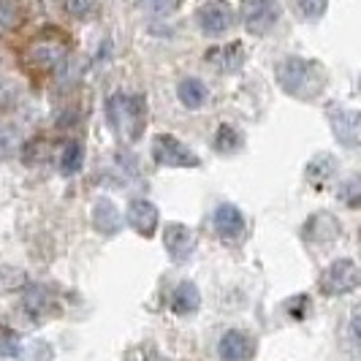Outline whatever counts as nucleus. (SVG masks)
Wrapping results in <instances>:
<instances>
[{
	"label": "nucleus",
	"mask_w": 361,
	"mask_h": 361,
	"mask_svg": "<svg viewBox=\"0 0 361 361\" xmlns=\"http://www.w3.org/2000/svg\"><path fill=\"white\" fill-rule=\"evenodd\" d=\"M277 82L280 87L293 95V98H302L310 101L315 98L318 92L324 90L326 73L318 63L305 60V57H286L280 66H277Z\"/></svg>",
	"instance_id": "1"
},
{
	"label": "nucleus",
	"mask_w": 361,
	"mask_h": 361,
	"mask_svg": "<svg viewBox=\"0 0 361 361\" xmlns=\"http://www.w3.org/2000/svg\"><path fill=\"white\" fill-rule=\"evenodd\" d=\"M106 117L120 136L133 142V139H139V133L145 128V98L142 95H130V92H114L106 101Z\"/></svg>",
	"instance_id": "2"
},
{
	"label": "nucleus",
	"mask_w": 361,
	"mask_h": 361,
	"mask_svg": "<svg viewBox=\"0 0 361 361\" xmlns=\"http://www.w3.org/2000/svg\"><path fill=\"white\" fill-rule=\"evenodd\" d=\"M152 158L169 169H196L201 163L199 155L171 133H158L152 139Z\"/></svg>",
	"instance_id": "3"
},
{
	"label": "nucleus",
	"mask_w": 361,
	"mask_h": 361,
	"mask_svg": "<svg viewBox=\"0 0 361 361\" xmlns=\"http://www.w3.org/2000/svg\"><path fill=\"white\" fill-rule=\"evenodd\" d=\"M283 17L280 0H242V22L253 36H267Z\"/></svg>",
	"instance_id": "4"
},
{
	"label": "nucleus",
	"mask_w": 361,
	"mask_h": 361,
	"mask_svg": "<svg viewBox=\"0 0 361 361\" xmlns=\"http://www.w3.org/2000/svg\"><path fill=\"white\" fill-rule=\"evenodd\" d=\"M361 283V269L356 261L350 258H340L334 261L331 267H326L324 274H321V290L329 293V296H340V293H348V290L359 288Z\"/></svg>",
	"instance_id": "5"
},
{
	"label": "nucleus",
	"mask_w": 361,
	"mask_h": 361,
	"mask_svg": "<svg viewBox=\"0 0 361 361\" xmlns=\"http://www.w3.org/2000/svg\"><path fill=\"white\" fill-rule=\"evenodd\" d=\"M196 22L207 36H226L234 25V8L226 3V0H207L196 11Z\"/></svg>",
	"instance_id": "6"
},
{
	"label": "nucleus",
	"mask_w": 361,
	"mask_h": 361,
	"mask_svg": "<svg viewBox=\"0 0 361 361\" xmlns=\"http://www.w3.org/2000/svg\"><path fill=\"white\" fill-rule=\"evenodd\" d=\"M329 123L334 128V136L340 139V145H345L348 149H356L359 147L361 117L356 109L331 106L329 109Z\"/></svg>",
	"instance_id": "7"
},
{
	"label": "nucleus",
	"mask_w": 361,
	"mask_h": 361,
	"mask_svg": "<svg viewBox=\"0 0 361 361\" xmlns=\"http://www.w3.org/2000/svg\"><path fill=\"white\" fill-rule=\"evenodd\" d=\"M163 247L174 261H188L196 250V234L185 223H169L163 228Z\"/></svg>",
	"instance_id": "8"
},
{
	"label": "nucleus",
	"mask_w": 361,
	"mask_h": 361,
	"mask_svg": "<svg viewBox=\"0 0 361 361\" xmlns=\"http://www.w3.org/2000/svg\"><path fill=\"white\" fill-rule=\"evenodd\" d=\"M217 353H220V361H253L255 340L250 334L239 331V329H231L220 337Z\"/></svg>",
	"instance_id": "9"
},
{
	"label": "nucleus",
	"mask_w": 361,
	"mask_h": 361,
	"mask_svg": "<svg viewBox=\"0 0 361 361\" xmlns=\"http://www.w3.org/2000/svg\"><path fill=\"white\" fill-rule=\"evenodd\" d=\"M340 234H343V226L337 223V217L329 215V212L312 215L307 223H305V228H302L305 242H315V239H318V245H329V242H334Z\"/></svg>",
	"instance_id": "10"
},
{
	"label": "nucleus",
	"mask_w": 361,
	"mask_h": 361,
	"mask_svg": "<svg viewBox=\"0 0 361 361\" xmlns=\"http://www.w3.org/2000/svg\"><path fill=\"white\" fill-rule=\"evenodd\" d=\"M126 217H128V223H130V228L142 236L155 234L158 220H161V217H158V207H155V204H149V201H145V199L130 201Z\"/></svg>",
	"instance_id": "11"
},
{
	"label": "nucleus",
	"mask_w": 361,
	"mask_h": 361,
	"mask_svg": "<svg viewBox=\"0 0 361 361\" xmlns=\"http://www.w3.org/2000/svg\"><path fill=\"white\" fill-rule=\"evenodd\" d=\"M212 226L223 239L231 242V239H239L245 234V215L236 204H220L215 209V217H212Z\"/></svg>",
	"instance_id": "12"
},
{
	"label": "nucleus",
	"mask_w": 361,
	"mask_h": 361,
	"mask_svg": "<svg viewBox=\"0 0 361 361\" xmlns=\"http://www.w3.org/2000/svg\"><path fill=\"white\" fill-rule=\"evenodd\" d=\"M92 223H95V228L104 236H114L120 231V226H123V215H120L114 201L101 199L92 207Z\"/></svg>",
	"instance_id": "13"
},
{
	"label": "nucleus",
	"mask_w": 361,
	"mask_h": 361,
	"mask_svg": "<svg viewBox=\"0 0 361 361\" xmlns=\"http://www.w3.org/2000/svg\"><path fill=\"white\" fill-rule=\"evenodd\" d=\"M201 305V293L196 288V283H190V280H185L177 286L174 290V296H171V307L174 312H180V315H188V312H196Z\"/></svg>",
	"instance_id": "14"
},
{
	"label": "nucleus",
	"mask_w": 361,
	"mask_h": 361,
	"mask_svg": "<svg viewBox=\"0 0 361 361\" xmlns=\"http://www.w3.org/2000/svg\"><path fill=\"white\" fill-rule=\"evenodd\" d=\"M177 98L182 101V106L188 109H201L209 98V90L201 79H182L177 87Z\"/></svg>",
	"instance_id": "15"
},
{
	"label": "nucleus",
	"mask_w": 361,
	"mask_h": 361,
	"mask_svg": "<svg viewBox=\"0 0 361 361\" xmlns=\"http://www.w3.org/2000/svg\"><path fill=\"white\" fill-rule=\"evenodd\" d=\"M25 307L30 315H47V312H54V299L52 293L44 288V286H33V288L27 290V296H25Z\"/></svg>",
	"instance_id": "16"
},
{
	"label": "nucleus",
	"mask_w": 361,
	"mask_h": 361,
	"mask_svg": "<svg viewBox=\"0 0 361 361\" xmlns=\"http://www.w3.org/2000/svg\"><path fill=\"white\" fill-rule=\"evenodd\" d=\"M334 171H337V161H334L331 155H318V158L307 166V180L312 182L315 188H324L326 182L334 177Z\"/></svg>",
	"instance_id": "17"
},
{
	"label": "nucleus",
	"mask_w": 361,
	"mask_h": 361,
	"mask_svg": "<svg viewBox=\"0 0 361 361\" xmlns=\"http://www.w3.org/2000/svg\"><path fill=\"white\" fill-rule=\"evenodd\" d=\"M82 161H85V149H82V145L71 142V145L63 149V155H60V171L66 177H73L82 169Z\"/></svg>",
	"instance_id": "18"
},
{
	"label": "nucleus",
	"mask_w": 361,
	"mask_h": 361,
	"mask_svg": "<svg viewBox=\"0 0 361 361\" xmlns=\"http://www.w3.org/2000/svg\"><path fill=\"white\" fill-rule=\"evenodd\" d=\"M215 147L217 152H236L242 147V133L234 126H220L215 136Z\"/></svg>",
	"instance_id": "19"
},
{
	"label": "nucleus",
	"mask_w": 361,
	"mask_h": 361,
	"mask_svg": "<svg viewBox=\"0 0 361 361\" xmlns=\"http://www.w3.org/2000/svg\"><path fill=\"white\" fill-rule=\"evenodd\" d=\"M0 353L6 359H19L22 356V340L14 329L8 326H0Z\"/></svg>",
	"instance_id": "20"
},
{
	"label": "nucleus",
	"mask_w": 361,
	"mask_h": 361,
	"mask_svg": "<svg viewBox=\"0 0 361 361\" xmlns=\"http://www.w3.org/2000/svg\"><path fill=\"white\" fill-rule=\"evenodd\" d=\"M139 6H142L145 11H149V14L163 17V14H171V11L180 6V0H139Z\"/></svg>",
	"instance_id": "21"
},
{
	"label": "nucleus",
	"mask_w": 361,
	"mask_h": 361,
	"mask_svg": "<svg viewBox=\"0 0 361 361\" xmlns=\"http://www.w3.org/2000/svg\"><path fill=\"white\" fill-rule=\"evenodd\" d=\"M296 3H299V11L307 19H321L329 6V0H296Z\"/></svg>",
	"instance_id": "22"
},
{
	"label": "nucleus",
	"mask_w": 361,
	"mask_h": 361,
	"mask_svg": "<svg viewBox=\"0 0 361 361\" xmlns=\"http://www.w3.org/2000/svg\"><path fill=\"white\" fill-rule=\"evenodd\" d=\"M359 190H361L359 177H350V180L343 182V188H340V199H343L348 207H356V204H359Z\"/></svg>",
	"instance_id": "23"
},
{
	"label": "nucleus",
	"mask_w": 361,
	"mask_h": 361,
	"mask_svg": "<svg viewBox=\"0 0 361 361\" xmlns=\"http://www.w3.org/2000/svg\"><path fill=\"white\" fill-rule=\"evenodd\" d=\"M17 22V6L11 0H0V30H8Z\"/></svg>",
	"instance_id": "24"
},
{
	"label": "nucleus",
	"mask_w": 361,
	"mask_h": 361,
	"mask_svg": "<svg viewBox=\"0 0 361 361\" xmlns=\"http://www.w3.org/2000/svg\"><path fill=\"white\" fill-rule=\"evenodd\" d=\"M95 3L98 0H68V14L71 17H87L92 8H95Z\"/></svg>",
	"instance_id": "25"
},
{
	"label": "nucleus",
	"mask_w": 361,
	"mask_h": 361,
	"mask_svg": "<svg viewBox=\"0 0 361 361\" xmlns=\"http://www.w3.org/2000/svg\"><path fill=\"white\" fill-rule=\"evenodd\" d=\"M17 145V133L8 130V128H0V158H6Z\"/></svg>",
	"instance_id": "26"
},
{
	"label": "nucleus",
	"mask_w": 361,
	"mask_h": 361,
	"mask_svg": "<svg viewBox=\"0 0 361 361\" xmlns=\"http://www.w3.org/2000/svg\"><path fill=\"white\" fill-rule=\"evenodd\" d=\"M145 361H169V359H166V356H161V353H155V350H152V353H147V356H145Z\"/></svg>",
	"instance_id": "27"
}]
</instances>
